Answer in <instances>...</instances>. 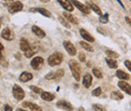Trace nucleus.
Here are the masks:
<instances>
[{"instance_id":"43","label":"nucleus","mask_w":131,"mask_h":111,"mask_svg":"<svg viewBox=\"0 0 131 111\" xmlns=\"http://www.w3.org/2000/svg\"><path fill=\"white\" fill-rule=\"evenodd\" d=\"M117 2H118L120 5H121V7H122V8H124V4L122 3V1H121V0H117Z\"/></svg>"},{"instance_id":"42","label":"nucleus","mask_w":131,"mask_h":111,"mask_svg":"<svg viewBox=\"0 0 131 111\" xmlns=\"http://www.w3.org/2000/svg\"><path fill=\"white\" fill-rule=\"evenodd\" d=\"M97 31H98V32H100V33H102V34H105V32H104V31H103L101 27H98V28H97Z\"/></svg>"},{"instance_id":"34","label":"nucleus","mask_w":131,"mask_h":111,"mask_svg":"<svg viewBox=\"0 0 131 111\" xmlns=\"http://www.w3.org/2000/svg\"><path fill=\"white\" fill-rule=\"evenodd\" d=\"M60 21L62 22V24L64 25V26H66L67 28H70L71 26H70V24H69V22L67 21V20H64V18L63 17H60Z\"/></svg>"},{"instance_id":"37","label":"nucleus","mask_w":131,"mask_h":111,"mask_svg":"<svg viewBox=\"0 0 131 111\" xmlns=\"http://www.w3.org/2000/svg\"><path fill=\"white\" fill-rule=\"evenodd\" d=\"M46 79H47V80H52V79H53V72H50V73H49V74L46 76Z\"/></svg>"},{"instance_id":"49","label":"nucleus","mask_w":131,"mask_h":111,"mask_svg":"<svg viewBox=\"0 0 131 111\" xmlns=\"http://www.w3.org/2000/svg\"><path fill=\"white\" fill-rule=\"evenodd\" d=\"M130 1H131V0H130Z\"/></svg>"},{"instance_id":"31","label":"nucleus","mask_w":131,"mask_h":111,"mask_svg":"<svg viewBox=\"0 0 131 111\" xmlns=\"http://www.w3.org/2000/svg\"><path fill=\"white\" fill-rule=\"evenodd\" d=\"M93 109H94V111H107L104 106H102L100 104H94L93 105Z\"/></svg>"},{"instance_id":"17","label":"nucleus","mask_w":131,"mask_h":111,"mask_svg":"<svg viewBox=\"0 0 131 111\" xmlns=\"http://www.w3.org/2000/svg\"><path fill=\"white\" fill-rule=\"evenodd\" d=\"M32 32L36 35V36H38V37H45L46 36V32H43L40 27H38V26H36V25H33L32 26Z\"/></svg>"},{"instance_id":"45","label":"nucleus","mask_w":131,"mask_h":111,"mask_svg":"<svg viewBox=\"0 0 131 111\" xmlns=\"http://www.w3.org/2000/svg\"><path fill=\"white\" fill-rule=\"evenodd\" d=\"M41 2H43V3H47V2H49V0H40Z\"/></svg>"},{"instance_id":"22","label":"nucleus","mask_w":131,"mask_h":111,"mask_svg":"<svg viewBox=\"0 0 131 111\" xmlns=\"http://www.w3.org/2000/svg\"><path fill=\"white\" fill-rule=\"evenodd\" d=\"M64 75H65V71H64L63 69H60V70H58L57 72H53V79L52 80L59 81V80H61L64 77Z\"/></svg>"},{"instance_id":"2","label":"nucleus","mask_w":131,"mask_h":111,"mask_svg":"<svg viewBox=\"0 0 131 111\" xmlns=\"http://www.w3.org/2000/svg\"><path fill=\"white\" fill-rule=\"evenodd\" d=\"M63 59H64V56L62 53H53L52 55H50L48 59V63L50 67H54L57 65H60V64L63 62Z\"/></svg>"},{"instance_id":"18","label":"nucleus","mask_w":131,"mask_h":111,"mask_svg":"<svg viewBox=\"0 0 131 111\" xmlns=\"http://www.w3.org/2000/svg\"><path fill=\"white\" fill-rule=\"evenodd\" d=\"M33 78L32 74H30V73H28V72H23L20 76H19V80L21 81V82H28V81H30V80Z\"/></svg>"},{"instance_id":"19","label":"nucleus","mask_w":131,"mask_h":111,"mask_svg":"<svg viewBox=\"0 0 131 111\" xmlns=\"http://www.w3.org/2000/svg\"><path fill=\"white\" fill-rule=\"evenodd\" d=\"M29 48H30V44L28 43V41L25 39V38H21L20 39V49L22 52H25Z\"/></svg>"},{"instance_id":"5","label":"nucleus","mask_w":131,"mask_h":111,"mask_svg":"<svg viewBox=\"0 0 131 111\" xmlns=\"http://www.w3.org/2000/svg\"><path fill=\"white\" fill-rule=\"evenodd\" d=\"M22 8H23V4L20 1H15L8 7V11L9 13L13 14V13H16V12H19L20 10H22Z\"/></svg>"},{"instance_id":"4","label":"nucleus","mask_w":131,"mask_h":111,"mask_svg":"<svg viewBox=\"0 0 131 111\" xmlns=\"http://www.w3.org/2000/svg\"><path fill=\"white\" fill-rule=\"evenodd\" d=\"M71 3H72L73 5H75L80 11H82L83 13H85V14H89V13L91 12V9H90L89 6L83 4V3L79 2V1H77V0H71Z\"/></svg>"},{"instance_id":"27","label":"nucleus","mask_w":131,"mask_h":111,"mask_svg":"<svg viewBox=\"0 0 131 111\" xmlns=\"http://www.w3.org/2000/svg\"><path fill=\"white\" fill-rule=\"evenodd\" d=\"M80 45H81V47H82L83 48H85L86 51H89V52H93L94 51V48H93V47L92 46H90L88 43H85V42H81L80 43Z\"/></svg>"},{"instance_id":"30","label":"nucleus","mask_w":131,"mask_h":111,"mask_svg":"<svg viewBox=\"0 0 131 111\" xmlns=\"http://www.w3.org/2000/svg\"><path fill=\"white\" fill-rule=\"evenodd\" d=\"M93 74H94L95 77H97V78H99V79L103 78V74H102V72H101L99 69H97V68H94V69H93Z\"/></svg>"},{"instance_id":"20","label":"nucleus","mask_w":131,"mask_h":111,"mask_svg":"<svg viewBox=\"0 0 131 111\" xmlns=\"http://www.w3.org/2000/svg\"><path fill=\"white\" fill-rule=\"evenodd\" d=\"M31 11H36V12H39V13H41L42 15L46 16V17H50V16H51V13L49 12V10H47L46 8H38V7H35V8L31 9Z\"/></svg>"},{"instance_id":"16","label":"nucleus","mask_w":131,"mask_h":111,"mask_svg":"<svg viewBox=\"0 0 131 111\" xmlns=\"http://www.w3.org/2000/svg\"><path fill=\"white\" fill-rule=\"evenodd\" d=\"M63 17H65L66 19H67V21L71 22L72 24H75V25H77V24H78V20H77L74 16L72 15V14H70L69 12L64 11V12H63Z\"/></svg>"},{"instance_id":"7","label":"nucleus","mask_w":131,"mask_h":111,"mask_svg":"<svg viewBox=\"0 0 131 111\" xmlns=\"http://www.w3.org/2000/svg\"><path fill=\"white\" fill-rule=\"evenodd\" d=\"M42 64H43V59L41 57H35V58H33L32 61L30 62V66L34 70H38V69H40Z\"/></svg>"},{"instance_id":"44","label":"nucleus","mask_w":131,"mask_h":111,"mask_svg":"<svg viewBox=\"0 0 131 111\" xmlns=\"http://www.w3.org/2000/svg\"><path fill=\"white\" fill-rule=\"evenodd\" d=\"M79 111H85L84 107H80V108H79Z\"/></svg>"},{"instance_id":"28","label":"nucleus","mask_w":131,"mask_h":111,"mask_svg":"<svg viewBox=\"0 0 131 111\" xmlns=\"http://www.w3.org/2000/svg\"><path fill=\"white\" fill-rule=\"evenodd\" d=\"M90 9H93V10H94V11H95L97 14H99V15H102V11H101V9L99 8L96 4L91 3V4H90Z\"/></svg>"},{"instance_id":"24","label":"nucleus","mask_w":131,"mask_h":111,"mask_svg":"<svg viewBox=\"0 0 131 111\" xmlns=\"http://www.w3.org/2000/svg\"><path fill=\"white\" fill-rule=\"evenodd\" d=\"M106 63H107V65H108L111 69H116V68L118 67V64H117V62L115 61L114 59L107 58V59H106Z\"/></svg>"},{"instance_id":"3","label":"nucleus","mask_w":131,"mask_h":111,"mask_svg":"<svg viewBox=\"0 0 131 111\" xmlns=\"http://www.w3.org/2000/svg\"><path fill=\"white\" fill-rule=\"evenodd\" d=\"M12 94L14 96V98L16 100H22L25 96V93L23 91V89L19 86V85H14L12 88Z\"/></svg>"},{"instance_id":"33","label":"nucleus","mask_w":131,"mask_h":111,"mask_svg":"<svg viewBox=\"0 0 131 111\" xmlns=\"http://www.w3.org/2000/svg\"><path fill=\"white\" fill-rule=\"evenodd\" d=\"M30 89L32 90L33 92H35L36 94H41V93H42V90H41L40 88L36 87V86H30Z\"/></svg>"},{"instance_id":"39","label":"nucleus","mask_w":131,"mask_h":111,"mask_svg":"<svg viewBox=\"0 0 131 111\" xmlns=\"http://www.w3.org/2000/svg\"><path fill=\"white\" fill-rule=\"evenodd\" d=\"M2 51H3V45L0 43V59L3 58V56H2Z\"/></svg>"},{"instance_id":"25","label":"nucleus","mask_w":131,"mask_h":111,"mask_svg":"<svg viewBox=\"0 0 131 111\" xmlns=\"http://www.w3.org/2000/svg\"><path fill=\"white\" fill-rule=\"evenodd\" d=\"M111 98L114 99V100H122L124 98V96L122 95V93L119 92V91H114V92L111 93Z\"/></svg>"},{"instance_id":"40","label":"nucleus","mask_w":131,"mask_h":111,"mask_svg":"<svg viewBox=\"0 0 131 111\" xmlns=\"http://www.w3.org/2000/svg\"><path fill=\"white\" fill-rule=\"evenodd\" d=\"M4 111H12V108H11L9 105H5V107H4Z\"/></svg>"},{"instance_id":"26","label":"nucleus","mask_w":131,"mask_h":111,"mask_svg":"<svg viewBox=\"0 0 131 111\" xmlns=\"http://www.w3.org/2000/svg\"><path fill=\"white\" fill-rule=\"evenodd\" d=\"M106 56L107 57H109L110 59H117V58H119V55L117 54V53H115L113 51H106Z\"/></svg>"},{"instance_id":"13","label":"nucleus","mask_w":131,"mask_h":111,"mask_svg":"<svg viewBox=\"0 0 131 111\" xmlns=\"http://www.w3.org/2000/svg\"><path fill=\"white\" fill-rule=\"evenodd\" d=\"M37 52H38V47H36V46H30V48H28L27 51L24 52V55H25L26 58H31Z\"/></svg>"},{"instance_id":"1","label":"nucleus","mask_w":131,"mask_h":111,"mask_svg":"<svg viewBox=\"0 0 131 111\" xmlns=\"http://www.w3.org/2000/svg\"><path fill=\"white\" fill-rule=\"evenodd\" d=\"M69 67L72 71L73 77L76 79V81H80V78H81V67H80V65L76 61L71 60L69 62Z\"/></svg>"},{"instance_id":"9","label":"nucleus","mask_w":131,"mask_h":111,"mask_svg":"<svg viewBox=\"0 0 131 111\" xmlns=\"http://www.w3.org/2000/svg\"><path fill=\"white\" fill-rule=\"evenodd\" d=\"M118 86H119V88H120L122 91H124L125 93L131 95V86L127 82H125L124 80H121V81L118 82Z\"/></svg>"},{"instance_id":"14","label":"nucleus","mask_w":131,"mask_h":111,"mask_svg":"<svg viewBox=\"0 0 131 111\" xmlns=\"http://www.w3.org/2000/svg\"><path fill=\"white\" fill-rule=\"evenodd\" d=\"M1 36L6 41H11L13 38V33L9 28H4L1 32Z\"/></svg>"},{"instance_id":"46","label":"nucleus","mask_w":131,"mask_h":111,"mask_svg":"<svg viewBox=\"0 0 131 111\" xmlns=\"http://www.w3.org/2000/svg\"><path fill=\"white\" fill-rule=\"evenodd\" d=\"M17 111H25V110H24V109H21V108H18Z\"/></svg>"},{"instance_id":"6","label":"nucleus","mask_w":131,"mask_h":111,"mask_svg":"<svg viewBox=\"0 0 131 111\" xmlns=\"http://www.w3.org/2000/svg\"><path fill=\"white\" fill-rule=\"evenodd\" d=\"M56 105H57V107H59V108H61V109H63V110L72 111L74 109L73 105H72L70 102L65 101V100H60V101H58Z\"/></svg>"},{"instance_id":"10","label":"nucleus","mask_w":131,"mask_h":111,"mask_svg":"<svg viewBox=\"0 0 131 111\" xmlns=\"http://www.w3.org/2000/svg\"><path fill=\"white\" fill-rule=\"evenodd\" d=\"M59 3L62 5L63 8H65V10L71 12L74 10V7H73V4L71 3V0H58Z\"/></svg>"},{"instance_id":"15","label":"nucleus","mask_w":131,"mask_h":111,"mask_svg":"<svg viewBox=\"0 0 131 111\" xmlns=\"http://www.w3.org/2000/svg\"><path fill=\"white\" fill-rule=\"evenodd\" d=\"M92 81H93L92 76L90 74H86L84 76V78H83V85H84V87L85 88H90L91 85H92Z\"/></svg>"},{"instance_id":"12","label":"nucleus","mask_w":131,"mask_h":111,"mask_svg":"<svg viewBox=\"0 0 131 111\" xmlns=\"http://www.w3.org/2000/svg\"><path fill=\"white\" fill-rule=\"evenodd\" d=\"M23 107L25 108H28L30 111H42L41 107L34 104V103H31V102H23Z\"/></svg>"},{"instance_id":"41","label":"nucleus","mask_w":131,"mask_h":111,"mask_svg":"<svg viewBox=\"0 0 131 111\" xmlns=\"http://www.w3.org/2000/svg\"><path fill=\"white\" fill-rule=\"evenodd\" d=\"M125 21H126V22H127V23L131 26V19L128 17V16H126V17H125Z\"/></svg>"},{"instance_id":"36","label":"nucleus","mask_w":131,"mask_h":111,"mask_svg":"<svg viewBox=\"0 0 131 111\" xmlns=\"http://www.w3.org/2000/svg\"><path fill=\"white\" fill-rule=\"evenodd\" d=\"M124 65H125V67L131 72V62L130 61H125V62H124Z\"/></svg>"},{"instance_id":"11","label":"nucleus","mask_w":131,"mask_h":111,"mask_svg":"<svg viewBox=\"0 0 131 111\" xmlns=\"http://www.w3.org/2000/svg\"><path fill=\"white\" fill-rule=\"evenodd\" d=\"M80 33H81L82 37L85 39V41H87V42H89V43H94V42H95L94 36H93V35H91L89 32L86 31V29L81 28V29H80Z\"/></svg>"},{"instance_id":"21","label":"nucleus","mask_w":131,"mask_h":111,"mask_svg":"<svg viewBox=\"0 0 131 111\" xmlns=\"http://www.w3.org/2000/svg\"><path fill=\"white\" fill-rule=\"evenodd\" d=\"M116 76H117L120 80H129L130 79V76H129L127 73H125L124 71H121V70H118V71L116 72Z\"/></svg>"},{"instance_id":"8","label":"nucleus","mask_w":131,"mask_h":111,"mask_svg":"<svg viewBox=\"0 0 131 111\" xmlns=\"http://www.w3.org/2000/svg\"><path fill=\"white\" fill-rule=\"evenodd\" d=\"M64 47H65L66 51H67L71 56H75V55L77 54V49H76L75 46H74L71 42H69V41L64 42Z\"/></svg>"},{"instance_id":"32","label":"nucleus","mask_w":131,"mask_h":111,"mask_svg":"<svg viewBox=\"0 0 131 111\" xmlns=\"http://www.w3.org/2000/svg\"><path fill=\"white\" fill-rule=\"evenodd\" d=\"M101 93H102V89H101L100 87L96 88L95 90H93V91H92V95H93V96H97V97L101 95Z\"/></svg>"},{"instance_id":"29","label":"nucleus","mask_w":131,"mask_h":111,"mask_svg":"<svg viewBox=\"0 0 131 111\" xmlns=\"http://www.w3.org/2000/svg\"><path fill=\"white\" fill-rule=\"evenodd\" d=\"M108 20H109V15H108V13L102 14V15L100 16V18H99V21H100L101 23H107Z\"/></svg>"},{"instance_id":"48","label":"nucleus","mask_w":131,"mask_h":111,"mask_svg":"<svg viewBox=\"0 0 131 111\" xmlns=\"http://www.w3.org/2000/svg\"><path fill=\"white\" fill-rule=\"evenodd\" d=\"M5 1H10V0H5Z\"/></svg>"},{"instance_id":"38","label":"nucleus","mask_w":131,"mask_h":111,"mask_svg":"<svg viewBox=\"0 0 131 111\" xmlns=\"http://www.w3.org/2000/svg\"><path fill=\"white\" fill-rule=\"evenodd\" d=\"M0 61H1V64H2V66H3V67H7V66H8L7 62H6L3 58H2V59H0Z\"/></svg>"},{"instance_id":"35","label":"nucleus","mask_w":131,"mask_h":111,"mask_svg":"<svg viewBox=\"0 0 131 111\" xmlns=\"http://www.w3.org/2000/svg\"><path fill=\"white\" fill-rule=\"evenodd\" d=\"M79 60H80L82 63L86 62V56H85L84 53H80V54H79Z\"/></svg>"},{"instance_id":"47","label":"nucleus","mask_w":131,"mask_h":111,"mask_svg":"<svg viewBox=\"0 0 131 111\" xmlns=\"http://www.w3.org/2000/svg\"><path fill=\"white\" fill-rule=\"evenodd\" d=\"M1 23H2V19H0V26H1Z\"/></svg>"},{"instance_id":"23","label":"nucleus","mask_w":131,"mask_h":111,"mask_svg":"<svg viewBox=\"0 0 131 111\" xmlns=\"http://www.w3.org/2000/svg\"><path fill=\"white\" fill-rule=\"evenodd\" d=\"M41 98H42L45 101H52V100L54 99V95L51 94V93H49V92H45V91H42V93H41Z\"/></svg>"}]
</instances>
